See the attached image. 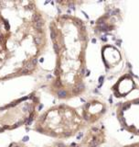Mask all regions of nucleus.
Returning <instances> with one entry per match:
<instances>
[{"label":"nucleus","instance_id":"obj_2","mask_svg":"<svg viewBox=\"0 0 139 147\" xmlns=\"http://www.w3.org/2000/svg\"><path fill=\"white\" fill-rule=\"evenodd\" d=\"M83 126V119L79 113L67 105H59L48 109L36 122L35 129L56 138L72 136Z\"/></svg>","mask_w":139,"mask_h":147},{"label":"nucleus","instance_id":"obj_1","mask_svg":"<svg viewBox=\"0 0 139 147\" xmlns=\"http://www.w3.org/2000/svg\"><path fill=\"white\" fill-rule=\"evenodd\" d=\"M51 40L57 55L56 76L61 98H71L82 91L88 43L86 26L78 18L61 16L50 24Z\"/></svg>","mask_w":139,"mask_h":147},{"label":"nucleus","instance_id":"obj_3","mask_svg":"<svg viewBox=\"0 0 139 147\" xmlns=\"http://www.w3.org/2000/svg\"><path fill=\"white\" fill-rule=\"evenodd\" d=\"M104 111V106L102 105L101 102H91L84 109V112H83V117L84 118L83 119L92 122L98 119Z\"/></svg>","mask_w":139,"mask_h":147},{"label":"nucleus","instance_id":"obj_4","mask_svg":"<svg viewBox=\"0 0 139 147\" xmlns=\"http://www.w3.org/2000/svg\"><path fill=\"white\" fill-rule=\"evenodd\" d=\"M95 134H96V133L94 132V138L95 137ZM91 139H92V137L91 138V137H89V136H87V138H86V140H91ZM95 144H96V141L94 140V146H95Z\"/></svg>","mask_w":139,"mask_h":147}]
</instances>
